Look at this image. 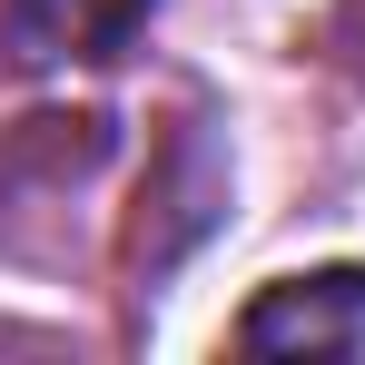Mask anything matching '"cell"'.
<instances>
[{"mask_svg": "<svg viewBox=\"0 0 365 365\" xmlns=\"http://www.w3.org/2000/svg\"><path fill=\"white\" fill-rule=\"evenodd\" d=\"M237 346H247V356L365 365V267H306V277H277V287L237 316Z\"/></svg>", "mask_w": 365, "mask_h": 365, "instance_id": "1", "label": "cell"}, {"mask_svg": "<svg viewBox=\"0 0 365 365\" xmlns=\"http://www.w3.org/2000/svg\"><path fill=\"white\" fill-rule=\"evenodd\" d=\"M148 0H0V50L20 69H89L138 30Z\"/></svg>", "mask_w": 365, "mask_h": 365, "instance_id": "2", "label": "cell"}]
</instances>
